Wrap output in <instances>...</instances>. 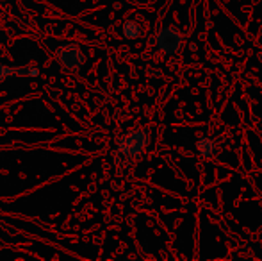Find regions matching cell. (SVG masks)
<instances>
[{
    "label": "cell",
    "mask_w": 262,
    "mask_h": 261,
    "mask_svg": "<svg viewBox=\"0 0 262 261\" xmlns=\"http://www.w3.org/2000/svg\"><path fill=\"white\" fill-rule=\"evenodd\" d=\"M148 143V131L139 129L125 134L118 143V152L125 157H138Z\"/></svg>",
    "instance_id": "6da1fadb"
},
{
    "label": "cell",
    "mask_w": 262,
    "mask_h": 261,
    "mask_svg": "<svg viewBox=\"0 0 262 261\" xmlns=\"http://www.w3.org/2000/svg\"><path fill=\"white\" fill-rule=\"evenodd\" d=\"M57 59L66 70H79L84 65V54L77 45H61L57 49Z\"/></svg>",
    "instance_id": "7a4b0ae2"
},
{
    "label": "cell",
    "mask_w": 262,
    "mask_h": 261,
    "mask_svg": "<svg viewBox=\"0 0 262 261\" xmlns=\"http://www.w3.org/2000/svg\"><path fill=\"white\" fill-rule=\"evenodd\" d=\"M157 45L162 52L175 54L177 50L180 49V45H182V38H180V34L175 29L164 27V29H161V32H159V36H157Z\"/></svg>",
    "instance_id": "3957f363"
},
{
    "label": "cell",
    "mask_w": 262,
    "mask_h": 261,
    "mask_svg": "<svg viewBox=\"0 0 262 261\" xmlns=\"http://www.w3.org/2000/svg\"><path fill=\"white\" fill-rule=\"evenodd\" d=\"M39 75V70L36 66H24V68H9V66L0 65V83L11 77H36Z\"/></svg>",
    "instance_id": "277c9868"
},
{
    "label": "cell",
    "mask_w": 262,
    "mask_h": 261,
    "mask_svg": "<svg viewBox=\"0 0 262 261\" xmlns=\"http://www.w3.org/2000/svg\"><path fill=\"white\" fill-rule=\"evenodd\" d=\"M196 150L200 156L204 157H209L212 156L214 152H216V145H214V142L210 138H207V136H204V138H200L196 142Z\"/></svg>",
    "instance_id": "5b68a950"
},
{
    "label": "cell",
    "mask_w": 262,
    "mask_h": 261,
    "mask_svg": "<svg viewBox=\"0 0 262 261\" xmlns=\"http://www.w3.org/2000/svg\"><path fill=\"white\" fill-rule=\"evenodd\" d=\"M141 34V29H139V25L136 24V22H127V24L123 25V36L128 39H134L138 38V36Z\"/></svg>",
    "instance_id": "8992f818"
}]
</instances>
